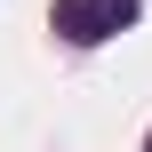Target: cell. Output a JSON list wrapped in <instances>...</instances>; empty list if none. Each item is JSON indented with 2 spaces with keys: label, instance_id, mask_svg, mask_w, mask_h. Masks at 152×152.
Returning a JSON list of instances; mask_svg holds the SVG:
<instances>
[{
  "label": "cell",
  "instance_id": "6da1fadb",
  "mask_svg": "<svg viewBox=\"0 0 152 152\" xmlns=\"http://www.w3.org/2000/svg\"><path fill=\"white\" fill-rule=\"evenodd\" d=\"M120 24H136V0H56V32L64 40H112Z\"/></svg>",
  "mask_w": 152,
  "mask_h": 152
},
{
  "label": "cell",
  "instance_id": "7a4b0ae2",
  "mask_svg": "<svg viewBox=\"0 0 152 152\" xmlns=\"http://www.w3.org/2000/svg\"><path fill=\"white\" fill-rule=\"evenodd\" d=\"M144 152H152V144H144Z\"/></svg>",
  "mask_w": 152,
  "mask_h": 152
}]
</instances>
